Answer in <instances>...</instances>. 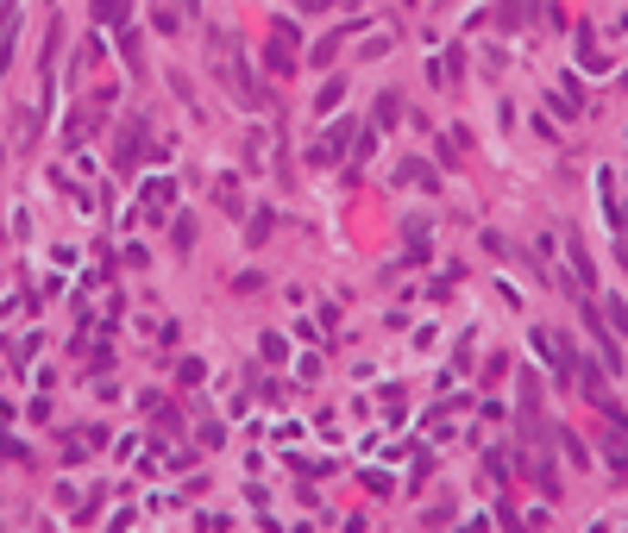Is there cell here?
I'll use <instances>...</instances> for the list:
<instances>
[{"label": "cell", "mask_w": 628, "mask_h": 533, "mask_svg": "<svg viewBox=\"0 0 628 533\" xmlns=\"http://www.w3.org/2000/svg\"><path fill=\"white\" fill-rule=\"evenodd\" d=\"M352 132H358V126H352V119H340V126H334L327 138H314V145H308V163H314V169H327V163H340V151L352 145Z\"/></svg>", "instance_id": "cell-1"}, {"label": "cell", "mask_w": 628, "mask_h": 533, "mask_svg": "<svg viewBox=\"0 0 628 533\" xmlns=\"http://www.w3.org/2000/svg\"><path fill=\"white\" fill-rule=\"evenodd\" d=\"M584 326H591V339H597V358L623 371V345L610 339V326H603V314H597V302H584Z\"/></svg>", "instance_id": "cell-3"}, {"label": "cell", "mask_w": 628, "mask_h": 533, "mask_svg": "<svg viewBox=\"0 0 628 533\" xmlns=\"http://www.w3.org/2000/svg\"><path fill=\"white\" fill-rule=\"evenodd\" d=\"M396 176H402V182H415V189H427V195L440 189V169H434V163H421V158H402Z\"/></svg>", "instance_id": "cell-4"}, {"label": "cell", "mask_w": 628, "mask_h": 533, "mask_svg": "<svg viewBox=\"0 0 628 533\" xmlns=\"http://www.w3.org/2000/svg\"><path fill=\"white\" fill-rule=\"evenodd\" d=\"M340 101H345V82H327V88L314 95V113H334Z\"/></svg>", "instance_id": "cell-11"}, {"label": "cell", "mask_w": 628, "mask_h": 533, "mask_svg": "<svg viewBox=\"0 0 628 533\" xmlns=\"http://www.w3.org/2000/svg\"><path fill=\"white\" fill-rule=\"evenodd\" d=\"M258 352H264V364H277V358H283L289 345H283V339H277V333H264V345H258Z\"/></svg>", "instance_id": "cell-15"}, {"label": "cell", "mask_w": 628, "mask_h": 533, "mask_svg": "<svg viewBox=\"0 0 628 533\" xmlns=\"http://www.w3.org/2000/svg\"><path fill=\"white\" fill-rule=\"evenodd\" d=\"M170 245H176V258H189V251H195V220H189V213L170 226Z\"/></svg>", "instance_id": "cell-8"}, {"label": "cell", "mask_w": 628, "mask_h": 533, "mask_svg": "<svg viewBox=\"0 0 628 533\" xmlns=\"http://www.w3.org/2000/svg\"><path fill=\"white\" fill-rule=\"evenodd\" d=\"M578 56H584V69H603V51H597L591 26H578Z\"/></svg>", "instance_id": "cell-10"}, {"label": "cell", "mask_w": 628, "mask_h": 533, "mask_svg": "<svg viewBox=\"0 0 628 533\" xmlns=\"http://www.w3.org/2000/svg\"><path fill=\"white\" fill-rule=\"evenodd\" d=\"M534 13H540V0H503V6H497V26L515 32V26H528Z\"/></svg>", "instance_id": "cell-5"}, {"label": "cell", "mask_w": 628, "mask_h": 533, "mask_svg": "<svg viewBox=\"0 0 628 533\" xmlns=\"http://www.w3.org/2000/svg\"><path fill=\"white\" fill-rule=\"evenodd\" d=\"M139 132H145V119H126V126H119V138H114V169H119V176H126V169L139 163V151H145Z\"/></svg>", "instance_id": "cell-2"}, {"label": "cell", "mask_w": 628, "mask_h": 533, "mask_svg": "<svg viewBox=\"0 0 628 533\" xmlns=\"http://www.w3.org/2000/svg\"><path fill=\"white\" fill-rule=\"evenodd\" d=\"M126 13H132V0H95V26H119L126 32Z\"/></svg>", "instance_id": "cell-6"}, {"label": "cell", "mask_w": 628, "mask_h": 533, "mask_svg": "<svg viewBox=\"0 0 628 533\" xmlns=\"http://www.w3.org/2000/svg\"><path fill=\"white\" fill-rule=\"evenodd\" d=\"M340 38H345V32H334V38H321V45H314V69H327V63L340 56Z\"/></svg>", "instance_id": "cell-13"}, {"label": "cell", "mask_w": 628, "mask_h": 533, "mask_svg": "<svg viewBox=\"0 0 628 533\" xmlns=\"http://www.w3.org/2000/svg\"><path fill=\"white\" fill-rule=\"evenodd\" d=\"M396 119H402V95L384 88V95H377V126H396Z\"/></svg>", "instance_id": "cell-9"}, {"label": "cell", "mask_w": 628, "mask_h": 533, "mask_svg": "<svg viewBox=\"0 0 628 533\" xmlns=\"http://www.w3.org/2000/svg\"><path fill=\"white\" fill-rule=\"evenodd\" d=\"M221 213H245V201H239V182H232V176H221Z\"/></svg>", "instance_id": "cell-12"}, {"label": "cell", "mask_w": 628, "mask_h": 533, "mask_svg": "<svg viewBox=\"0 0 628 533\" xmlns=\"http://www.w3.org/2000/svg\"><path fill=\"white\" fill-rule=\"evenodd\" d=\"M170 201H176V182H151V189H145V213H151V220H164Z\"/></svg>", "instance_id": "cell-7"}, {"label": "cell", "mask_w": 628, "mask_h": 533, "mask_svg": "<svg viewBox=\"0 0 628 533\" xmlns=\"http://www.w3.org/2000/svg\"><path fill=\"white\" fill-rule=\"evenodd\" d=\"M176 376H182V383H201V376H208V364H201V358H182V364H176Z\"/></svg>", "instance_id": "cell-14"}]
</instances>
